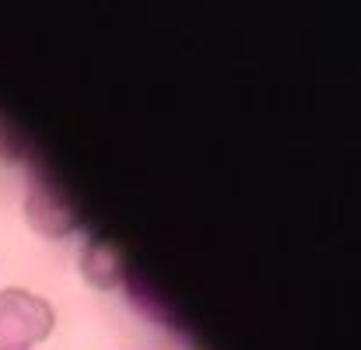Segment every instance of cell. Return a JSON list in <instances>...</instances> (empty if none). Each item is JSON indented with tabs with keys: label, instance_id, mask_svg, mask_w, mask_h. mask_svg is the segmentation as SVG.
I'll use <instances>...</instances> for the list:
<instances>
[{
	"label": "cell",
	"instance_id": "obj_3",
	"mask_svg": "<svg viewBox=\"0 0 361 350\" xmlns=\"http://www.w3.org/2000/svg\"><path fill=\"white\" fill-rule=\"evenodd\" d=\"M81 273H85V277H88L95 287L109 291V287L120 280V259H116V252H113L109 245H102V242H92V245L85 249Z\"/></svg>",
	"mask_w": 361,
	"mask_h": 350
},
{
	"label": "cell",
	"instance_id": "obj_2",
	"mask_svg": "<svg viewBox=\"0 0 361 350\" xmlns=\"http://www.w3.org/2000/svg\"><path fill=\"white\" fill-rule=\"evenodd\" d=\"M25 214H28V225L39 228L46 238H63V235H71V228H74V218H71L56 200H49L42 186L28 193Z\"/></svg>",
	"mask_w": 361,
	"mask_h": 350
},
{
	"label": "cell",
	"instance_id": "obj_1",
	"mask_svg": "<svg viewBox=\"0 0 361 350\" xmlns=\"http://www.w3.org/2000/svg\"><path fill=\"white\" fill-rule=\"evenodd\" d=\"M56 326V312L42 294L25 287L0 291V350H32Z\"/></svg>",
	"mask_w": 361,
	"mask_h": 350
}]
</instances>
